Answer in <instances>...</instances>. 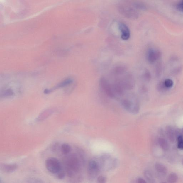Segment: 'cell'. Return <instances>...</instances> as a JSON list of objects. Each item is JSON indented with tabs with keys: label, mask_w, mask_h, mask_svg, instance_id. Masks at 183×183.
Returning <instances> with one entry per match:
<instances>
[{
	"label": "cell",
	"mask_w": 183,
	"mask_h": 183,
	"mask_svg": "<svg viewBox=\"0 0 183 183\" xmlns=\"http://www.w3.org/2000/svg\"><path fill=\"white\" fill-rule=\"evenodd\" d=\"M63 164L70 177H73L81 169V161L77 155L75 154L66 157L63 160Z\"/></svg>",
	"instance_id": "obj_1"
},
{
	"label": "cell",
	"mask_w": 183,
	"mask_h": 183,
	"mask_svg": "<svg viewBox=\"0 0 183 183\" xmlns=\"http://www.w3.org/2000/svg\"><path fill=\"white\" fill-rule=\"evenodd\" d=\"M45 166L48 171L56 175L63 170L61 163L55 158H48L45 161Z\"/></svg>",
	"instance_id": "obj_2"
},
{
	"label": "cell",
	"mask_w": 183,
	"mask_h": 183,
	"mask_svg": "<svg viewBox=\"0 0 183 183\" xmlns=\"http://www.w3.org/2000/svg\"><path fill=\"white\" fill-rule=\"evenodd\" d=\"M121 103L124 109L131 113L135 114L139 112V104L136 101H133L131 99H122Z\"/></svg>",
	"instance_id": "obj_3"
},
{
	"label": "cell",
	"mask_w": 183,
	"mask_h": 183,
	"mask_svg": "<svg viewBox=\"0 0 183 183\" xmlns=\"http://www.w3.org/2000/svg\"><path fill=\"white\" fill-rule=\"evenodd\" d=\"M119 81L125 91H130L133 89L135 85V81L132 75L128 73L119 79Z\"/></svg>",
	"instance_id": "obj_4"
},
{
	"label": "cell",
	"mask_w": 183,
	"mask_h": 183,
	"mask_svg": "<svg viewBox=\"0 0 183 183\" xmlns=\"http://www.w3.org/2000/svg\"><path fill=\"white\" fill-rule=\"evenodd\" d=\"M99 85L105 94L109 97L113 98L115 97L112 85L104 77H102L99 80Z\"/></svg>",
	"instance_id": "obj_5"
},
{
	"label": "cell",
	"mask_w": 183,
	"mask_h": 183,
	"mask_svg": "<svg viewBox=\"0 0 183 183\" xmlns=\"http://www.w3.org/2000/svg\"><path fill=\"white\" fill-rule=\"evenodd\" d=\"M99 170V163L94 160H91L89 162L88 172L90 178H94L96 177Z\"/></svg>",
	"instance_id": "obj_6"
},
{
	"label": "cell",
	"mask_w": 183,
	"mask_h": 183,
	"mask_svg": "<svg viewBox=\"0 0 183 183\" xmlns=\"http://www.w3.org/2000/svg\"><path fill=\"white\" fill-rule=\"evenodd\" d=\"M161 55V53L159 50L150 48L147 53V60L149 63L152 64L159 59Z\"/></svg>",
	"instance_id": "obj_7"
},
{
	"label": "cell",
	"mask_w": 183,
	"mask_h": 183,
	"mask_svg": "<svg viewBox=\"0 0 183 183\" xmlns=\"http://www.w3.org/2000/svg\"><path fill=\"white\" fill-rule=\"evenodd\" d=\"M118 27L121 34V37L122 40H128L130 37V30L128 27L124 23H120L118 24Z\"/></svg>",
	"instance_id": "obj_8"
},
{
	"label": "cell",
	"mask_w": 183,
	"mask_h": 183,
	"mask_svg": "<svg viewBox=\"0 0 183 183\" xmlns=\"http://www.w3.org/2000/svg\"><path fill=\"white\" fill-rule=\"evenodd\" d=\"M73 82V80L70 79V78L65 79L63 81L59 83L57 85L55 86L54 87L52 88L51 89H45L44 92V93L45 94H50V93L52 92V91L55 90L60 89V88L64 87H65L69 85L72 84Z\"/></svg>",
	"instance_id": "obj_9"
},
{
	"label": "cell",
	"mask_w": 183,
	"mask_h": 183,
	"mask_svg": "<svg viewBox=\"0 0 183 183\" xmlns=\"http://www.w3.org/2000/svg\"><path fill=\"white\" fill-rule=\"evenodd\" d=\"M18 167V166L16 164H1L0 166L1 171L6 173L13 172Z\"/></svg>",
	"instance_id": "obj_10"
},
{
	"label": "cell",
	"mask_w": 183,
	"mask_h": 183,
	"mask_svg": "<svg viewBox=\"0 0 183 183\" xmlns=\"http://www.w3.org/2000/svg\"><path fill=\"white\" fill-rule=\"evenodd\" d=\"M55 111L53 109H47L42 113L40 114L39 116L36 119V121L38 122H41L46 119L47 118L52 115L54 112Z\"/></svg>",
	"instance_id": "obj_11"
},
{
	"label": "cell",
	"mask_w": 183,
	"mask_h": 183,
	"mask_svg": "<svg viewBox=\"0 0 183 183\" xmlns=\"http://www.w3.org/2000/svg\"><path fill=\"white\" fill-rule=\"evenodd\" d=\"M155 168L157 172L162 176L165 175L167 174V169L166 167L161 163H156Z\"/></svg>",
	"instance_id": "obj_12"
},
{
	"label": "cell",
	"mask_w": 183,
	"mask_h": 183,
	"mask_svg": "<svg viewBox=\"0 0 183 183\" xmlns=\"http://www.w3.org/2000/svg\"><path fill=\"white\" fill-rule=\"evenodd\" d=\"M166 133L168 138L171 142H174L175 135L174 129L170 126H168L166 128Z\"/></svg>",
	"instance_id": "obj_13"
},
{
	"label": "cell",
	"mask_w": 183,
	"mask_h": 183,
	"mask_svg": "<svg viewBox=\"0 0 183 183\" xmlns=\"http://www.w3.org/2000/svg\"><path fill=\"white\" fill-rule=\"evenodd\" d=\"M158 143L162 149L165 151H167L169 148L168 142L164 138H160L158 140Z\"/></svg>",
	"instance_id": "obj_14"
},
{
	"label": "cell",
	"mask_w": 183,
	"mask_h": 183,
	"mask_svg": "<svg viewBox=\"0 0 183 183\" xmlns=\"http://www.w3.org/2000/svg\"><path fill=\"white\" fill-rule=\"evenodd\" d=\"M144 174L146 179L150 183L154 182L155 179L154 176L151 171L146 170L144 172Z\"/></svg>",
	"instance_id": "obj_15"
},
{
	"label": "cell",
	"mask_w": 183,
	"mask_h": 183,
	"mask_svg": "<svg viewBox=\"0 0 183 183\" xmlns=\"http://www.w3.org/2000/svg\"><path fill=\"white\" fill-rule=\"evenodd\" d=\"M71 147L67 143H64L62 145L61 151L62 154L67 155L71 151Z\"/></svg>",
	"instance_id": "obj_16"
},
{
	"label": "cell",
	"mask_w": 183,
	"mask_h": 183,
	"mask_svg": "<svg viewBox=\"0 0 183 183\" xmlns=\"http://www.w3.org/2000/svg\"><path fill=\"white\" fill-rule=\"evenodd\" d=\"M126 70L125 67L119 66L116 67L114 69L113 72L116 75H121L125 72Z\"/></svg>",
	"instance_id": "obj_17"
},
{
	"label": "cell",
	"mask_w": 183,
	"mask_h": 183,
	"mask_svg": "<svg viewBox=\"0 0 183 183\" xmlns=\"http://www.w3.org/2000/svg\"><path fill=\"white\" fill-rule=\"evenodd\" d=\"M178 179L177 175L174 173H171L167 178L168 182L169 183H175L177 182Z\"/></svg>",
	"instance_id": "obj_18"
},
{
	"label": "cell",
	"mask_w": 183,
	"mask_h": 183,
	"mask_svg": "<svg viewBox=\"0 0 183 183\" xmlns=\"http://www.w3.org/2000/svg\"><path fill=\"white\" fill-rule=\"evenodd\" d=\"M14 94L13 91L10 89H8L3 91L1 94V97H6L13 95Z\"/></svg>",
	"instance_id": "obj_19"
},
{
	"label": "cell",
	"mask_w": 183,
	"mask_h": 183,
	"mask_svg": "<svg viewBox=\"0 0 183 183\" xmlns=\"http://www.w3.org/2000/svg\"><path fill=\"white\" fill-rule=\"evenodd\" d=\"M165 87L167 89H171L174 86V83L172 80L170 79H167L163 81Z\"/></svg>",
	"instance_id": "obj_20"
},
{
	"label": "cell",
	"mask_w": 183,
	"mask_h": 183,
	"mask_svg": "<svg viewBox=\"0 0 183 183\" xmlns=\"http://www.w3.org/2000/svg\"><path fill=\"white\" fill-rule=\"evenodd\" d=\"M177 147L179 149L183 150V137L179 135L177 137Z\"/></svg>",
	"instance_id": "obj_21"
},
{
	"label": "cell",
	"mask_w": 183,
	"mask_h": 183,
	"mask_svg": "<svg viewBox=\"0 0 183 183\" xmlns=\"http://www.w3.org/2000/svg\"><path fill=\"white\" fill-rule=\"evenodd\" d=\"M144 79L147 81H150L151 79V74L149 71L148 70H145L143 74Z\"/></svg>",
	"instance_id": "obj_22"
},
{
	"label": "cell",
	"mask_w": 183,
	"mask_h": 183,
	"mask_svg": "<svg viewBox=\"0 0 183 183\" xmlns=\"http://www.w3.org/2000/svg\"><path fill=\"white\" fill-rule=\"evenodd\" d=\"M176 8L177 10L183 12V0H181L177 3Z\"/></svg>",
	"instance_id": "obj_23"
},
{
	"label": "cell",
	"mask_w": 183,
	"mask_h": 183,
	"mask_svg": "<svg viewBox=\"0 0 183 183\" xmlns=\"http://www.w3.org/2000/svg\"><path fill=\"white\" fill-rule=\"evenodd\" d=\"M66 176V172L63 170L60 172L56 174V176L59 179H62L65 178Z\"/></svg>",
	"instance_id": "obj_24"
},
{
	"label": "cell",
	"mask_w": 183,
	"mask_h": 183,
	"mask_svg": "<svg viewBox=\"0 0 183 183\" xmlns=\"http://www.w3.org/2000/svg\"><path fill=\"white\" fill-rule=\"evenodd\" d=\"M106 179L105 177L104 176H99L97 179V181L98 182L100 183H104L106 182Z\"/></svg>",
	"instance_id": "obj_25"
},
{
	"label": "cell",
	"mask_w": 183,
	"mask_h": 183,
	"mask_svg": "<svg viewBox=\"0 0 183 183\" xmlns=\"http://www.w3.org/2000/svg\"><path fill=\"white\" fill-rule=\"evenodd\" d=\"M29 182H33V183H38V182H42V181H41L40 179H29Z\"/></svg>",
	"instance_id": "obj_26"
},
{
	"label": "cell",
	"mask_w": 183,
	"mask_h": 183,
	"mask_svg": "<svg viewBox=\"0 0 183 183\" xmlns=\"http://www.w3.org/2000/svg\"><path fill=\"white\" fill-rule=\"evenodd\" d=\"M161 66L160 65H158L156 69V74H157V76H158L160 73H161Z\"/></svg>",
	"instance_id": "obj_27"
},
{
	"label": "cell",
	"mask_w": 183,
	"mask_h": 183,
	"mask_svg": "<svg viewBox=\"0 0 183 183\" xmlns=\"http://www.w3.org/2000/svg\"><path fill=\"white\" fill-rule=\"evenodd\" d=\"M137 182L140 183H146V182L145 179H144L143 178H139L137 179Z\"/></svg>",
	"instance_id": "obj_28"
},
{
	"label": "cell",
	"mask_w": 183,
	"mask_h": 183,
	"mask_svg": "<svg viewBox=\"0 0 183 183\" xmlns=\"http://www.w3.org/2000/svg\"><path fill=\"white\" fill-rule=\"evenodd\" d=\"M182 166H183V159L182 160Z\"/></svg>",
	"instance_id": "obj_29"
},
{
	"label": "cell",
	"mask_w": 183,
	"mask_h": 183,
	"mask_svg": "<svg viewBox=\"0 0 183 183\" xmlns=\"http://www.w3.org/2000/svg\"><path fill=\"white\" fill-rule=\"evenodd\" d=\"M182 132H183V128L182 129Z\"/></svg>",
	"instance_id": "obj_30"
}]
</instances>
